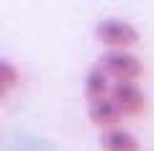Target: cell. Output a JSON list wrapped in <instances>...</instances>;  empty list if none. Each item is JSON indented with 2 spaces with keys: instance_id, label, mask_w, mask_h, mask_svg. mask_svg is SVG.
<instances>
[{
  "instance_id": "cell-1",
  "label": "cell",
  "mask_w": 154,
  "mask_h": 151,
  "mask_svg": "<svg viewBox=\"0 0 154 151\" xmlns=\"http://www.w3.org/2000/svg\"><path fill=\"white\" fill-rule=\"evenodd\" d=\"M95 38L103 46H108V51H128L131 46H136L141 33L131 21L123 18H103L95 26Z\"/></svg>"
},
{
  "instance_id": "cell-2",
  "label": "cell",
  "mask_w": 154,
  "mask_h": 151,
  "mask_svg": "<svg viewBox=\"0 0 154 151\" xmlns=\"http://www.w3.org/2000/svg\"><path fill=\"white\" fill-rule=\"evenodd\" d=\"M100 67L113 82H136L144 74V62L131 51H105Z\"/></svg>"
},
{
  "instance_id": "cell-3",
  "label": "cell",
  "mask_w": 154,
  "mask_h": 151,
  "mask_svg": "<svg viewBox=\"0 0 154 151\" xmlns=\"http://www.w3.org/2000/svg\"><path fill=\"white\" fill-rule=\"evenodd\" d=\"M110 97L121 108L123 115H141L144 108H146V97H144L141 87L136 82H113Z\"/></svg>"
},
{
  "instance_id": "cell-4",
  "label": "cell",
  "mask_w": 154,
  "mask_h": 151,
  "mask_svg": "<svg viewBox=\"0 0 154 151\" xmlns=\"http://www.w3.org/2000/svg\"><path fill=\"white\" fill-rule=\"evenodd\" d=\"M88 118L95 128L105 131H113V128H121V108L113 103V97H103V100H95V103H88Z\"/></svg>"
},
{
  "instance_id": "cell-5",
  "label": "cell",
  "mask_w": 154,
  "mask_h": 151,
  "mask_svg": "<svg viewBox=\"0 0 154 151\" xmlns=\"http://www.w3.org/2000/svg\"><path fill=\"white\" fill-rule=\"evenodd\" d=\"M110 90H113V82L105 74L103 67H93V69L85 74V100L88 103H95V100H103V97H110Z\"/></svg>"
},
{
  "instance_id": "cell-6",
  "label": "cell",
  "mask_w": 154,
  "mask_h": 151,
  "mask_svg": "<svg viewBox=\"0 0 154 151\" xmlns=\"http://www.w3.org/2000/svg\"><path fill=\"white\" fill-rule=\"evenodd\" d=\"M100 149L103 151H141V143L131 131L113 128L100 136Z\"/></svg>"
},
{
  "instance_id": "cell-7",
  "label": "cell",
  "mask_w": 154,
  "mask_h": 151,
  "mask_svg": "<svg viewBox=\"0 0 154 151\" xmlns=\"http://www.w3.org/2000/svg\"><path fill=\"white\" fill-rule=\"evenodd\" d=\"M21 82V72L11 59H0V97H8L13 87Z\"/></svg>"
}]
</instances>
